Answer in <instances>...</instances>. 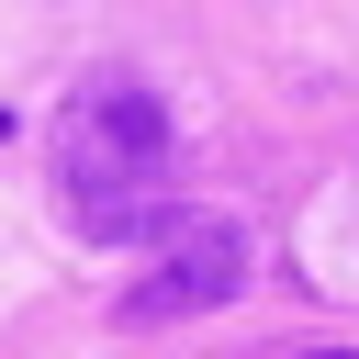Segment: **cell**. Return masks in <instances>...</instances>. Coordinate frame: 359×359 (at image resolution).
I'll return each instance as SVG.
<instances>
[{
	"label": "cell",
	"mask_w": 359,
	"mask_h": 359,
	"mask_svg": "<svg viewBox=\"0 0 359 359\" xmlns=\"http://www.w3.org/2000/svg\"><path fill=\"white\" fill-rule=\"evenodd\" d=\"M56 191L101 247L146 236L168 202V101L135 79H79L56 112Z\"/></svg>",
	"instance_id": "1"
},
{
	"label": "cell",
	"mask_w": 359,
	"mask_h": 359,
	"mask_svg": "<svg viewBox=\"0 0 359 359\" xmlns=\"http://www.w3.org/2000/svg\"><path fill=\"white\" fill-rule=\"evenodd\" d=\"M157 280H135L123 292V325H168V314H202V303H224L236 280H247V236L224 224V213H168L157 202Z\"/></svg>",
	"instance_id": "2"
},
{
	"label": "cell",
	"mask_w": 359,
	"mask_h": 359,
	"mask_svg": "<svg viewBox=\"0 0 359 359\" xmlns=\"http://www.w3.org/2000/svg\"><path fill=\"white\" fill-rule=\"evenodd\" d=\"M0 135H11V112H0Z\"/></svg>",
	"instance_id": "3"
}]
</instances>
